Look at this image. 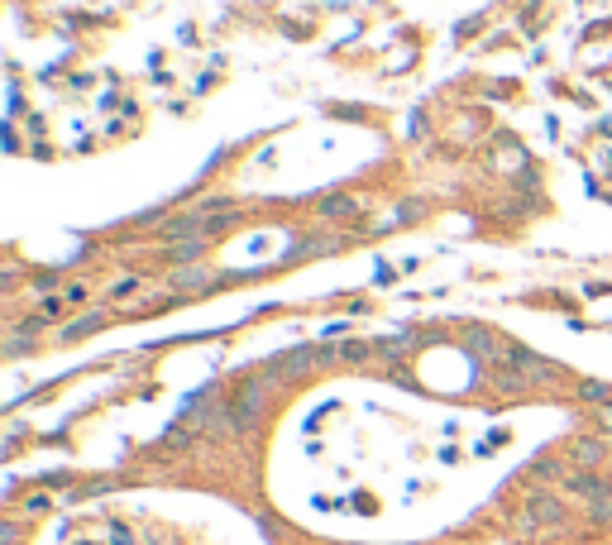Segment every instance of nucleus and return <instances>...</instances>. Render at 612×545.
Segmentation results:
<instances>
[{
	"instance_id": "obj_1",
	"label": "nucleus",
	"mask_w": 612,
	"mask_h": 545,
	"mask_svg": "<svg viewBox=\"0 0 612 545\" xmlns=\"http://www.w3.org/2000/svg\"><path fill=\"white\" fill-rule=\"evenodd\" d=\"M268 378L273 373H259V378H244L240 383V393L230 397V431L235 436H249L254 426H259V416H263V402H268Z\"/></svg>"
},
{
	"instance_id": "obj_2",
	"label": "nucleus",
	"mask_w": 612,
	"mask_h": 545,
	"mask_svg": "<svg viewBox=\"0 0 612 545\" xmlns=\"http://www.w3.org/2000/svg\"><path fill=\"white\" fill-rule=\"evenodd\" d=\"M560 526L565 522V502L560 498H550V493H531L526 498V517H522V526Z\"/></svg>"
},
{
	"instance_id": "obj_3",
	"label": "nucleus",
	"mask_w": 612,
	"mask_h": 545,
	"mask_svg": "<svg viewBox=\"0 0 612 545\" xmlns=\"http://www.w3.org/2000/svg\"><path fill=\"white\" fill-rule=\"evenodd\" d=\"M507 364H512V373H522L526 383H546L550 373H555V369L546 364V359L536 354V349H522V345L507 349Z\"/></svg>"
},
{
	"instance_id": "obj_4",
	"label": "nucleus",
	"mask_w": 612,
	"mask_h": 545,
	"mask_svg": "<svg viewBox=\"0 0 612 545\" xmlns=\"http://www.w3.org/2000/svg\"><path fill=\"white\" fill-rule=\"evenodd\" d=\"M311 359H316V349H287V354H278V359H273V378H292V373H302V369H311Z\"/></svg>"
},
{
	"instance_id": "obj_5",
	"label": "nucleus",
	"mask_w": 612,
	"mask_h": 545,
	"mask_svg": "<svg viewBox=\"0 0 612 545\" xmlns=\"http://www.w3.org/2000/svg\"><path fill=\"white\" fill-rule=\"evenodd\" d=\"M163 235H168V240H206V220L177 216V220H168V225H163Z\"/></svg>"
},
{
	"instance_id": "obj_6",
	"label": "nucleus",
	"mask_w": 612,
	"mask_h": 545,
	"mask_svg": "<svg viewBox=\"0 0 612 545\" xmlns=\"http://www.w3.org/2000/svg\"><path fill=\"white\" fill-rule=\"evenodd\" d=\"M321 216L326 220H354L359 216V201L354 197H326L321 201Z\"/></svg>"
},
{
	"instance_id": "obj_7",
	"label": "nucleus",
	"mask_w": 612,
	"mask_h": 545,
	"mask_svg": "<svg viewBox=\"0 0 612 545\" xmlns=\"http://www.w3.org/2000/svg\"><path fill=\"white\" fill-rule=\"evenodd\" d=\"M569 493H579V498H603V493H612V488H603V483H598V479H593V474H569Z\"/></svg>"
},
{
	"instance_id": "obj_8",
	"label": "nucleus",
	"mask_w": 612,
	"mask_h": 545,
	"mask_svg": "<svg viewBox=\"0 0 612 545\" xmlns=\"http://www.w3.org/2000/svg\"><path fill=\"white\" fill-rule=\"evenodd\" d=\"M106 326V316L101 311H91V316H77L72 326H63V340H82V335H91V330Z\"/></svg>"
},
{
	"instance_id": "obj_9",
	"label": "nucleus",
	"mask_w": 612,
	"mask_h": 545,
	"mask_svg": "<svg viewBox=\"0 0 612 545\" xmlns=\"http://www.w3.org/2000/svg\"><path fill=\"white\" fill-rule=\"evenodd\" d=\"M579 397H584V402H598V407H608L612 388L608 383H598V378H584V383H579Z\"/></svg>"
},
{
	"instance_id": "obj_10",
	"label": "nucleus",
	"mask_w": 612,
	"mask_h": 545,
	"mask_svg": "<svg viewBox=\"0 0 612 545\" xmlns=\"http://www.w3.org/2000/svg\"><path fill=\"white\" fill-rule=\"evenodd\" d=\"M603 459V440H579L574 445V464H598Z\"/></svg>"
},
{
	"instance_id": "obj_11",
	"label": "nucleus",
	"mask_w": 612,
	"mask_h": 545,
	"mask_svg": "<svg viewBox=\"0 0 612 545\" xmlns=\"http://www.w3.org/2000/svg\"><path fill=\"white\" fill-rule=\"evenodd\" d=\"M201 254H206V240H182L173 249V259L177 263H192V259H201Z\"/></svg>"
},
{
	"instance_id": "obj_12",
	"label": "nucleus",
	"mask_w": 612,
	"mask_h": 545,
	"mask_svg": "<svg viewBox=\"0 0 612 545\" xmlns=\"http://www.w3.org/2000/svg\"><path fill=\"white\" fill-rule=\"evenodd\" d=\"M560 474H565L560 459H536V464H531V479H560Z\"/></svg>"
},
{
	"instance_id": "obj_13",
	"label": "nucleus",
	"mask_w": 612,
	"mask_h": 545,
	"mask_svg": "<svg viewBox=\"0 0 612 545\" xmlns=\"http://www.w3.org/2000/svg\"><path fill=\"white\" fill-rule=\"evenodd\" d=\"M177 287H211V278L192 263V268H177Z\"/></svg>"
},
{
	"instance_id": "obj_14",
	"label": "nucleus",
	"mask_w": 612,
	"mask_h": 545,
	"mask_svg": "<svg viewBox=\"0 0 612 545\" xmlns=\"http://www.w3.org/2000/svg\"><path fill=\"white\" fill-rule=\"evenodd\" d=\"M469 349L483 354V359H488V354H498V345H493V335H488V330H469Z\"/></svg>"
},
{
	"instance_id": "obj_15",
	"label": "nucleus",
	"mask_w": 612,
	"mask_h": 545,
	"mask_svg": "<svg viewBox=\"0 0 612 545\" xmlns=\"http://www.w3.org/2000/svg\"><path fill=\"white\" fill-rule=\"evenodd\" d=\"M369 354H373V349L359 345V340H345V345H340V359H345V364H364Z\"/></svg>"
},
{
	"instance_id": "obj_16",
	"label": "nucleus",
	"mask_w": 612,
	"mask_h": 545,
	"mask_svg": "<svg viewBox=\"0 0 612 545\" xmlns=\"http://www.w3.org/2000/svg\"><path fill=\"white\" fill-rule=\"evenodd\" d=\"M593 522H598V526H608V522H612V493L593 498Z\"/></svg>"
},
{
	"instance_id": "obj_17",
	"label": "nucleus",
	"mask_w": 612,
	"mask_h": 545,
	"mask_svg": "<svg viewBox=\"0 0 612 545\" xmlns=\"http://www.w3.org/2000/svg\"><path fill=\"white\" fill-rule=\"evenodd\" d=\"M330 249H340V240H306V244H297V254H330Z\"/></svg>"
},
{
	"instance_id": "obj_18",
	"label": "nucleus",
	"mask_w": 612,
	"mask_h": 545,
	"mask_svg": "<svg viewBox=\"0 0 612 545\" xmlns=\"http://www.w3.org/2000/svg\"><path fill=\"white\" fill-rule=\"evenodd\" d=\"M407 345H412V340H388V345L378 340V354H383V359H402V349Z\"/></svg>"
},
{
	"instance_id": "obj_19",
	"label": "nucleus",
	"mask_w": 612,
	"mask_h": 545,
	"mask_svg": "<svg viewBox=\"0 0 612 545\" xmlns=\"http://www.w3.org/2000/svg\"><path fill=\"white\" fill-rule=\"evenodd\" d=\"M130 292H139V278H125V283L110 287V297H115V302H120V297H130Z\"/></svg>"
},
{
	"instance_id": "obj_20",
	"label": "nucleus",
	"mask_w": 612,
	"mask_h": 545,
	"mask_svg": "<svg viewBox=\"0 0 612 545\" xmlns=\"http://www.w3.org/2000/svg\"><path fill=\"white\" fill-rule=\"evenodd\" d=\"M63 302L67 306H82V302H87V287H63Z\"/></svg>"
},
{
	"instance_id": "obj_21",
	"label": "nucleus",
	"mask_w": 612,
	"mask_h": 545,
	"mask_svg": "<svg viewBox=\"0 0 612 545\" xmlns=\"http://www.w3.org/2000/svg\"><path fill=\"white\" fill-rule=\"evenodd\" d=\"M63 292H58V297H48V302H44V321H53V316H58V311H63Z\"/></svg>"
},
{
	"instance_id": "obj_22",
	"label": "nucleus",
	"mask_w": 612,
	"mask_h": 545,
	"mask_svg": "<svg viewBox=\"0 0 612 545\" xmlns=\"http://www.w3.org/2000/svg\"><path fill=\"white\" fill-rule=\"evenodd\" d=\"M53 283H58L53 273H39V278H34V292H53Z\"/></svg>"
},
{
	"instance_id": "obj_23",
	"label": "nucleus",
	"mask_w": 612,
	"mask_h": 545,
	"mask_svg": "<svg viewBox=\"0 0 612 545\" xmlns=\"http://www.w3.org/2000/svg\"><path fill=\"white\" fill-rule=\"evenodd\" d=\"M603 421H608V431H612V402H608V407H603Z\"/></svg>"
}]
</instances>
